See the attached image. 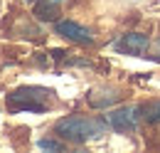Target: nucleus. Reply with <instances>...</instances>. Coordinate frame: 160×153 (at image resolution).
I'll return each mask as SVG.
<instances>
[{
  "label": "nucleus",
  "mask_w": 160,
  "mask_h": 153,
  "mask_svg": "<svg viewBox=\"0 0 160 153\" xmlns=\"http://www.w3.org/2000/svg\"><path fill=\"white\" fill-rule=\"evenodd\" d=\"M106 121L96 116H62L54 124V134L69 143H86L106 134Z\"/></svg>",
  "instance_id": "1"
},
{
  "label": "nucleus",
  "mask_w": 160,
  "mask_h": 153,
  "mask_svg": "<svg viewBox=\"0 0 160 153\" xmlns=\"http://www.w3.org/2000/svg\"><path fill=\"white\" fill-rule=\"evenodd\" d=\"M52 92L44 87H18L8 94V106L15 114H44Z\"/></svg>",
  "instance_id": "2"
},
{
  "label": "nucleus",
  "mask_w": 160,
  "mask_h": 153,
  "mask_svg": "<svg viewBox=\"0 0 160 153\" xmlns=\"http://www.w3.org/2000/svg\"><path fill=\"white\" fill-rule=\"evenodd\" d=\"M140 111H143V106H136V104L113 109V111L106 114V124H108L113 131H118V134H131V131H136L138 119L143 116Z\"/></svg>",
  "instance_id": "3"
},
{
  "label": "nucleus",
  "mask_w": 160,
  "mask_h": 153,
  "mask_svg": "<svg viewBox=\"0 0 160 153\" xmlns=\"http://www.w3.org/2000/svg\"><path fill=\"white\" fill-rule=\"evenodd\" d=\"M54 30H57V35H62V37L69 40V42H77V45H91L94 42L91 30H86L84 25L74 22V20H59L54 25Z\"/></svg>",
  "instance_id": "4"
},
{
  "label": "nucleus",
  "mask_w": 160,
  "mask_h": 153,
  "mask_svg": "<svg viewBox=\"0 0 160 153\" xmlns=\"http://www.w3.org/2000/svg\"><path fill=\"white\" fill-rule=\"evenodd\" d=\"M113 47L118 50L121 55L143 57L145 50L150 47V40H148V35H143V32H126V35H121V40L113 45Z\"/></svg>",
  "instance_id": "5"
},
{
  "label": "nucleus",
  "mask_w": 160,
  "mask_h": 153,
  "mask_svg": "<svg viewBox=\"0 0 160 153\" xmlns=\"http://www.w3.org/2000/svg\"><path fill=\"white\" fill-rule=\"evenodd\" d=\"M118 99H121L118 89H106V87H101V89H91L89 96H86V101H89L94 109H108V106H113Z\"/></svg>",
  "instance_id": "6"
},
{
  "label": "nucleus",
  "mask_w": 160,
  "mask_h": 153,
  "mask_svg": "<svg viewBox=\"0 0 160 153\" xmlns=\"http://www.w3.org/2000/svg\"><path fill=\"white\" fill-rule=\"evenodd\" d=\"M143 119L148 124H160V99H155V101H150V104L143 106Z\"/></svg>",
  "instance_id": "7"
},
{
  "label": "nucleus",
  "mask_w": 160,
  "mask_h": 153,
  "mask_svg": "<svg viewBox=\"0 0 160 153\" xmlns=\"http://www.w3.org/2000/svg\"><path fill=\"white\" fill-rule=\"evenodd\" d=\"M54 8H57V5H52V3H47V0H40V3L35 5V15L40 20H54V15H57Z\"/></svg>",
  "instance_id": "8"
},
{
  "label": "nucleus",
  "mask_w": 160,
  "mask_h": 153,
  "mask_svg": "<svg viewBox=\"0 0 160 153\" xmlns=\"http://www.w3.org/2000/svg\"><path fill=\"white\" fill-rule=\"evenodd\" d=\"M37 146H40L42 151H62V148H64L59 141H54V138H40Z\"/></svg>",
  "instance_id": "9"
},
{
  "label": "nucleus",
  "mask_w": 160,
  "mask_h": 153,
  "mask_svg": "<svg viewBox=\"0 0 160 153\" xmlns=\"http://www.w3.org/2000/svg\"><path fill=\"white\" fill-rule=\"evenodd\" d=\"M155 52L160 55V40H155Z\"/></svg>",
  "instance_id": "10"
},
{
  "label": "nucleus",
  "mask_w": 160,
  "mask_h": 153,
  "mask_svg": "<svg viewBox=\"0 0 160 153\" xmlns=\"http://www.w3.org/2000/svg\"><path fill=\"white\" fill-rule=\"evenodd\" d=\"M47 3H52V5H59V3H64V0H47Z\"/></svg>",
  "instance_id": "11"
}]
</instances>
